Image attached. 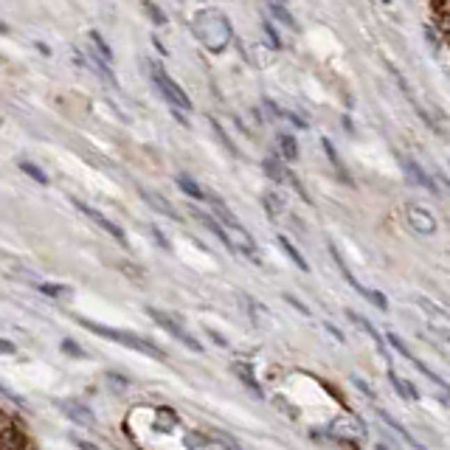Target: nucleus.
<instances>
[{
	"label": "nucleus",
	"mask_w": 450,
	"mask_h": 450,
	"mask_svg": "<svg viewBox=\"0 0 450 450\" xmlns=\"http://www.w3.org/2000/svg\"><path fill=\"white\" fill-rule=\"evenodd\" d=\"M192 34L200 40V45L205 51H222L234 37L228 17H225L219 9H200L192 17Z\"/></svg>",
	"instance_id": "f257e3e1"
},
{
	"label": "nucleus",
	"mask_w": 450,
	"mask_h": 450,
	"mask_svg": "<svg viewBox=\"0 0 450 450\" xmlns=\"http://www.w3.org/2000/svg\"><path fill=\"white\" fill-rule=\"evenodd\" d=\"M77 324H82L85 329H91V332H96V335H104V338H110V341H116V343H121V346H130V349H135V352H141V355H149V357H155V360H166V352H164L161 346H155L153 341L143 338V335H138V332L104 327V324L88 321V318H77Z\"/></svg>",
	"instance_id": "f03ea898"
},
{
	"label": "nucleus",
	"mask_w": 450,
	"mask_h": 450,
	"mask_svg": "<svg viewBox=\"0 0 450 450\" xmlns=\"http://www.w3.org/2000/svg\"><path fill=\"white\" fill-rule=\"evenodd\" d=\"M149 77H153V82H155V88H158V93L169 102V107L178 113V110H192V102H189V96H186V91L169 77V73L164 70V65H158V62H149Z\"/></svg>",
	"instance_id": "7ed1b4c3"
},
{
	"label": "nucleus",
	"mask_w": 450,
	"mask_h": 450,
	"mask_svg": "<svg viewBox=\"0 0 450 450\" xmlns=\"http://www.w3.org/2000/svg\"><path fill=\"white\" fill-rule=\"evenodd\" d=\"M327 436H329L335 444H343V447H349V450H360V442L366 439V425H363V419L346 414V417H338V419L329 422Z\"/></svg>",
	"instance_id": "20e7f679"
},
{
	"label": "nucleus",
	"mask_w": 450,
	"mask_h": 450,
	"mask_svg": "<svg viewBox=\"0 0 450 450\" xmlns=\"http://www.w3.org/2000/svg\"><path fill=\"white\" fill-rule=\"evenodd\" d=\"M146 313L153 316V321L161 327V329H166L175 341H180L186 349H192V352H203V346H200V341L175 318V316H169V313H164V310H158V307H146Z\"/></svg>",
	"instance_id": "39448f33"
},
{
	"label": "nucleus",
	"mask_w": 450,
	"mask_h": 450,
	"mask_svg": "<svg viewBox=\"0 0 450 450\" xmlns=\"http://www.w3.org/2000/svg\"><path fill=\"white\" fill-rule=\"evenodd\" d=\"M405 222H408V228L411 231H417V234H436V217L428 211V208H422V205H417V203H405Z\"/></svg>",
	"instance_id": "423d86ee"
},
{
	"label": "nucleus",
	"mask_w": 450,
	"mask_h": 450,
	"mask_svg": "<svg viewBox=\"0 0 450 450\" xmlns=\"http://www.w3.org/2000/svg\"><path fill=\"white\" fill-rule=\"evenodd\" d=\"M70 203H73V205H77V211H82V214H85L88 219H93V222L99 225V228H102V231H107V234H110V237H113L116 242H121V245H127V234H124V231L118 228V225H116L113 219H107V217H104L102 211H96V208H91V205H88V203H82L79 197H70Z\"/></svg>",
	"instance_id": "0eeeda50"
},
{
	"label": "nucleus",
	"mask_w": 450,
	"mask_h": 450,
	"mask_svg": "<svg viewBox=\"0 0 450 450\" xmlns=\"http://www.w3.org/2000/svg\"><path fill=\"white\" fill-rule=\"evenodd\" d=\"M56 408H59L68 419H73L77 425H82V428H93V425H96V417H93V411H91L85 403H77V400H59Z\"/></svg>",
	"instance_id": "6e6552de"
},
{
	"label": "nucleus",
	"mask_w": 450,
	"mask_h": 450,
	"mask_svg": "<svg viewBox=\"0 0 450 450\" xmlns=\"http://www.w3.org/2000/svg\"><path fill=\"white\" fill-rule=\"evenodd\" d=\"M397 161H400V166H403V169L411 175V180H414L417 186H422V189H428V192H436V183H433V180L425 175V169H422V166H419L414 158H408V155H397Z\"/></svg>",
	"instance_id": "1a4fd4ad"
},
{
	"label": "nucleus",
	"mask_w": 450,
	"mask_h": 450,
	"mask_svg": "<svg viewBox=\"0 0 450 450\" xmlns=\"http://www.w3.org/2000/svg\"><path fill=\"white\" fill-rule=\"evenodd\" d=\"M138 194L146 200L149 208H155L158 214H164V217H169V219H180V214L175 211V205H169L166 197H161L158 192H153V189H138Z\"/></svg>",
	"instance_id": "9d476101"
},
{
	"label": "nucleus",
	"mask_w": 450,
	"mask_h": 450,
	"mask_svg": "<svg viewBox=\"0 0 450 450\" xmlns=\"http://www.w3.org/2000/svg\"><path fill=\"white\" fill-rule=\"evenodd\" d=\"M231 368H234V374H237V378H240V380L245 383V389H251V391H254L256 397H265V389L259 386V380H256L254 368H251V366H248L245 360H237V363H234Z\"/></svg>",
	"instance_id": "9b49d317"
},
{
	"label": "nucleus",
	"mask_w": 450,
	"mask_h": 450,
	"mask_svg": "<svg viewBox=\"0 0 450 450\" xmlns=\"http://www.w3.org/2000/svg\"><path fill=\"white\" fill-rule=\"evenodd\" d=\"M374 414H378V417H380V419H383V422H386V425H389V428H391L397 436H403V439H405V444H411L414 450H425V447H422V444H419V442H417V439H414V436H411V433H408V430H405V428H403V425H400V422H397V419H394L389 411H383V408L374 405Z\"/></svg>",
	"instance_id": "f8f14e48"
},
{
	"label": "nucleus",
	"mask_w": 450,
	"mask_h": 450,
	"mask_svg": "<svg viewBox=\"0 0 450 450\" xmlns=\"http://www.w3.org/2000/svg\"><path fill=\"white\" fill-rule=\"evenodd\" d=\"M389 380H391V389H394V391H397V394H400L403 400H408V403H417V400H419L417 389H414V386H411L408 380H403V378H400V374H397L394 368H389Z\"/></svg>",
	"instance_id": "ddd939ff"
},
{
	"label": "nucleus",
	"mask_w": 450,
	"mask_h": 450,
	"mask_svg": "<svg viewBox=\"0 0 450 450\" xmlns=\"http://www.w3.org/2000/svg\"><path fill=\"white\" fill-rule=\"evenodd\" d=\"M265 172H267L276 183H287V178H290V172H287V166H284V161H281L279 155L265 158Z\"/></svg>",
	"instance_id": "4468645a"
},
{
	"label": "nucleus",
	"mask_w": 450,
	"mask_h": 450,
	"mask_svg": "<svg viewBox=\"0 0 450 450\" xmlns=\"http://www.w3.org/2000/svg\"><path fill=\"white\" fill-rule=\"evenodd\" d=\"M178 186H180V192L186 194V197H192V200H197V203H203L205 200V192L200 189V183L194 180V178H189V175H178Z\"/></svg>",
	"instance_id": "2eb2a0df"
},
{
	"label": "nucleus",
	"mask_w": 450,
	"mask_h": 450,
	"mask_svg": "<svg viewBox=\"0 0 450 450\" xmlns=\"http://www.w3.org/2000/svg\"><path fill=\"white\" fill-rule=\"evenodd\" d=\"M279 149H281V161H295L298 158V143L290 132H279Z\"/></svg>",
	"instance_id": "dca6fc26"
},
{
	"label": "nucleus",
	"mask_w": 450,
	"mask_h": 450,
	"mask_svg": "<svg viewBox=\"0 0 450 450\" xmlns=\"http://www.w3.org/2000/svg\"><path fill=\"white\" fill-rule=\"evenodd\" d=\"M279 245H281V251H284V254H287V256H290V259L295 262V267H298V270H304V273L310 270L307 259H304L302 254H298V248H295V245H293V242H290V240H287L284 234H279Z\"/></svg>",
	"instance_id": "f3484780"
},
{
	"label": "nucleus",
	"mask_w": 450,
	"mask_h": 450,
	"mask_svg": "<svg viewBox=\"0 0 450 450\" xmlns=\"http://www.w3.org/2000/svg\"><path fill=\"white\" fill-rule=\"evenodd\" d=\"M346 316H349V321H352V324H357L360 329H366V332L371 335V341L378 343V349H380V352L386 355V346H383V338H380V332H378V329H374V327H371V324H368V321H366L363 316H357V313H352V310H346Z\"/></svg>",
	"instance_id": "a211bd4d"
},
{
	"label": "nucleus",
	"mask_w": 450,
	"mask_h": 450,
	"mask_svg": "<svg viewBox=\"0 0 450 450\" xmlns=\"http://www.w3.org/2000/svg\"><path fill=\"white\" fill-rule=\"evenodd\" d=\"M321 146H324V153H327L329 164H332V166H335V169L341 172L343 183H352V180H349V172H346V166H343V161H341V158H338V153H335V146H332V141H329V138H324V141H321Z\"/></svg>",
	"instance_id": "6ab92c4d"
},
{
	"label": "nucleus",
	"mask_w": 450,
	"mask_h": 450,
	"mask_svg": "<svg viewBox=\"0 0 450 450\" xmlns=\"http://www.w3.org/2000/svg\"><path fill=\"white\" fill-rule=\"evenodd\" d=\"M265 208H267V214L276 219V217H284L287 214V205H284V200L276 194V192H265Z\"/></svg>",
	"instance_id": "aec40b11"
},
{
	"label": "nucleus",
	"mask_w": 450,
	"mask_h": 450,
	"mask_svg": "<svg viewBox=\"0 0 450 450\" xmlns=\"http://www.w3.org/2000/svg\"><path fill=\"white\" fill-rule=\"evenodd\" d=\"M37 290L45 293L48 298H65V295H70V287L68 284H54V281H37Z\"/></svg>",
	"instance_id": "412c9836"
},
{
	"label": "nucleus",
	"mask_w": 450,
	"mask_h": 450,
	"mask_svg": "<svg viewBox=\"0 0 450 450\" xmlns=\"http://www.w3.org/2000/svg\"><path fill=\"white\" fill-rule=\"evenodd\" d=\"M267 12H270L273 17H279V20H281V23L287 26V29L298 31V23H295V17H293V15H290V12H287V9L281 6V3H270V6H267Z\"/></svg>",
	"instance_id": "4be33fe9"
},
{
	"label": "nucleus",
	"mask_w": 450,
	"mask_h": 450,
	"mask_svg": "<svg viewBox=\"0 0 450 450\" xmlns=\"http://www.w3.org/2000/svg\"><path fill=\"white\" fill-rule=\"evenodd\" d=\"M20 172H26L31 180H37L40 186H48V175L40 169V166H34V164H29V161H20Z\"/></svg>",
	"instance_id": "5701e85b"
},
{
	"label": "nucleus",
	"mask_w": 450,
	"mask_h": 450,
	"mask_svg": "<svg viewBox=\"0 0 450 450\" xmlns=\"http://www.w3.org/2000/svg\"><path fill=\"white\" fill-rule=\"evenodd\" d=\"M91 40L96 42V51H99V56H104V62H113V51L107 48V42H104V37H102L99 31H91Z\"/></svg>",
	"instance_id": "b1692460"
},
{
	"label": "nucleus",
	"mask_w": 450,
	"mask_h": 450,
	"mask_svg": "<svg viewBox=\"0 0 450 450\" xmlns=\"http://www.w3.org/2000/svg\"><path fill=\"white\" fill-rule=\"evenodd\" d=\"M386 338H389V343H391V346H394V349H397V352L405 357V360H414V357H417V355H414V352H411V349H408V346H405V343H403V341H400L394 332H389Z\"/></svg>",
	"instance_id": "393cba45"
},
{
	"label": "nucleus",
	"mask_w": 450,
	"mask_h": 450,
	"mask_svg": "<svg viewBox=\"0 0 450 450\" xmlns=\"http://www.w3.org/2000/svg\"><path fill=\"white\" fill-rule=\"evenodd\" d=\"M143 12L155 20V26H166V23H169V20H166V15H164V12H161L155 3H143Z\"/></svg>",
	"instance_id": "a878e982"
},
{
	"label": "nucleus",
	"mask_w": 450,
	"mask_h": 450,
	"mask_svg": "<svg viewBox=\"0 0 450 450\" xmlns=\"http://www.w3.org/2000/svg\"><path fill=\"white\" fill-rule=\"evenodd\" d=\"M211 127H214V132H217V138L222 141V146H225V149H228V153H231V155H237V146L231 143V138H228V135H225V130H222V127H219V124H217L214 118H211Z\"/></svg>",
	"instance_id": "bb28decb"
},
{
	"label": "nucleus",
	"mask_w": 450,
	"mask_h": 450,
	"mask_svg": "<svg viewBox=\"0 0 450 450\" xmlns=\"http://www.w3.org/2000/svg\"><path fill=\"white\" fill-rule=\"evenodd\" d=\"M262 29H265V34H267V40H270V48H281V40H279V34H276L273 23H270V20H265V23H262Z\"/></svg>",
	"instance_id": "cd10ccee"
},
{
	"label": "nucleus",
	"mask_w": 450,
	"mask_h": 450,
	"mask_svg": "<svg viewBox=\"0 0 450 450\" xmlns=\"http://www.w3.org/2000/svg\"><path fill=\"white\" fill-rule=\"evenodd\" d=\"M352 383H355V389H357V391H363V394H366V397H368L371 403H378V394H374V389H368V383H366V380H360V378H352Z\"/></svg>",
	"instance_id": "c85d7f7f"
},
{
	"label": "nucleus",
	"mask_w": 450,
	"mask_h": 450,
	"mask_svg": "<svg viewBox=\"0 0 450 450\" xmlns=\"http://www.w3.org/2000/svg\"><path fill=\"white\" fill-rule=\"evenodd\" d=\"M0 397H6V400H12V403H17V405H26V400H23L20 394H15L12 389H6L3 383H0Z\"/></svg>",
	"instance_id": "c756f323"
},
{
	"label": "nucleus",
	"mask_w": 450,
	"mask_h": 450,
	"mask_svg": "<svg viewBox=\"0 0 450 450\" xmlns=\"http://www.w3.org/2000/svg\"><path fill=\"white\" fill-rule=\"evenodd\" d=\"M62 349H65L68 355H77V357H85V355H88V352H85L82 346H77L73 341H62Z\"/></svg>",
	"instance_id": "7c9ffc66"
},
{
	"label": "nucleus",
	"mask_w": 450,
	"mask_h": 450,
	"mask_svg": "<svg viewBox=\"0 0 450 450\" xmlns=\"http://www.w3.org/2000/svg\"><path fill=\"white\" fill-rule=\"evenodd\" d=\"M425 40H428V42H430V48H433V51L439 54V48H442V42H439V37H436V31H433L430 26H425Z\"/></svg>",
	"instance_id": "2f4dec72"
},
{
	"label": "nucleus",
	"mask_w": 450,
	"mask_h": 450,
	"mask_svg": "<svg viewBox=\"0 0 450 450\" xmlns=\"http://www.w3.org/2000/svg\"><path fill=\"white\" fill-rule=\"evenodd\" d=\"M17 352V346L12 343V341H6V338H0V355H15Z\"/></svg>",
	"instance_id": "473e14b6"
},
{
	"label": "nucleus",
	"mask_w": 450,
	"mask_h": 450,
	"mask_svg": "<svg viewBox=\"0 0 450 450\" xmlns=\"http://www.w3.org/2000/svg\"><path fill=\"white\" fill-rule=\"evenodd\" d=\"M149 234H153V237H155V240H158V245H161V248H164V251H169V242H166V237H164V234H161V231H158V228H155V225H153V228H149Z\"/></svg>",
	"instance_id": "72a5a7b5"
},
{
	"label": "nucleus",
	"mask_w": 450,
	"mask_h": 450,
	"mask_svg": "<svg viewBox=\"0 0 450 450\" xmlns=\"http://www.w3.org/2000/svg\"><path fill=\"white\" fill-rule=\"evenodd\" d=\"M205 335H211V341H214V343H217V346H228V341H225V338H222V335H219V332H214V329H211V327H205Z\"/></svg>",
	"instance_id": "f704fd0d"
},
{
	"label": "nucleus",
	"mask_w": 450,
	"mask_h": 450,
	"mask_svg": "<svg viewBox=\"0 0 450 450\" xmlns=\"http://www.w3.org/2000/svg\"><path fill=\"white\" fill-rule=\"evenodd\" d=\"M284 298H287V302H290V304H293V307H295V310H298V313H304V316H310V310H307V307H304V304H302V302H298V298H293V295H290V293H287V295H284Z\"/></svg>",
	"instance_id": "c9c22d12"
},
{
	"label": "nucleus",
	"mask_w": 450,
	"mask_h": 450,
	"mask_svg": "<svg viewBox=\"0 0 450 450\" xmlns=\"http://www.w3.org/2000/svg\"><path fill=\"white\" fill-rule=\"evenodd\" d=\"M327 329H329V332H332V335H335V338H338V341H341V343H343V341H346V338H343V332H341V329H338V327H332V324H329V321H327Z\"/></svg>",
	"instance_id": "e433bc0d"
},
{
	"label": "nucleus",
	"mask_w": 450,
	"mask_h": 450,
	"mask_svg": "<svg viewBox=\"0 0 450 450\" xmlns=\"http://www.w3.org/2000/svg\"><path fill=\"white\" fill-rule=\"evenodd\" d=\"M77 444H79V447H82V450H99V447H93V444H91V442H82V439H77Z\"/></svg>",
	"instance_id": "4c0bfd02"
},
{
	"label": "nucleus",
	"mask_w": 450,
	"mask_h": 450,
	"mask_svg": "<svg viewBox=\"0 0 450 450\" xmlns=\"http://www.w3.org/2000/svg\"><path fill=\"white\" fill-rule=\"evenodd\" d=\"M378 450H391V444H386V442H378Z\"/></svg>",
	"instance_id": "58836bf2"
},
{
	"label": "nucleus",
	"mask_w": 450,
	"mask_h": 450,
	"mask_svg": "<svg viewBox=\"0 0 450 450\" xmlns=\"http://www.w3.org/2000/svg\"><path fill=\"white\" fill-rule=\"evenodd\" d=\"M439 180H442V183H444V186H447V189H450V180H447V178H439Z\"/></svg>",
	"instance_id": "ea45409f"
},
{
	"label": "nucleus",
	"mask_w": 450,
	"mask_h": 450,
	"mask_svg": "<svg viewBox=\"0 0 450 450\" xmlns=\"http://www.w3.org/2000/svg\"><path fill=\"white\" fill-rule=\"evenodd\" d=\"M0 31H6V29H3V26H0Z\"/></svg>",
	"instance_id": "a19ab883"
},
{
	"label": "nucleus",
	"mask_w": 450,
	"mask_h": 450,
	"mask_svg": "<svg viewBox=\"0 0 450 450\" xmlns=\"http://www.w3.org/2000/svg\"><path fill=\"white\" fill-rule=\"evenodd\" d=\"M217 450H219V447H217Z\"/></svg>",
	"instance_id": "79ce46f5"
}]
</instances>
